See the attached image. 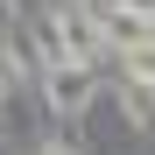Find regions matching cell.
Returning <instances> with one entry per match:
<instances>
[{"mask_svg":"<svg viewBox=\"0 0 155 155\" xmlns=\"http://www.w3.org/2000/svg\"><path fill=\"white\" fill-rule=\"evenodd\" d=\"M42 85H49V106H57L64 120H78V113L92 106V64H78V57L49 64V71H42Z\"/></svg>","mask_w":155,"mask_h":155,"instance_id":"1","label":"cell"},{"mask_svg":"<svg viewBox=\"0 0 155 155\" xmlns=\"http://www.w3.org/2000/svg\"><path fill=\"white\" fill-rule=\"evenodd\" d=\"M120 71H127V85H155V35L127 42V49H120Z\"/></svg>","mask_w":155,"mask_h":155,"instance_id":"2","label":"cell"},{"mask_svg":"<svg viewBox=\"0 0 155 155\" xmlns=\"http://www.w3.org/2000/svg\"><path fill=\"white\" fill-rule=\"evenodd\" d=\"M127 7H141V14H148V21H155V0H127Z\"/></svg>","mask_w":155,"mask_h":155,"instance_id":"3","label":"cell"},{"mask_svg":"<svg viewBox=\"0 0 155 155\" xmlns=\"http://www.w3.org/2000/svg\"><path fill=\"white\" fill-rule=\"evenodd\" d=\"M42 155H71V148H42Z\"/></svg>","mask_w":155,"mask_h":155,"instance_id":"4","label":"cell"}]
</instances>
